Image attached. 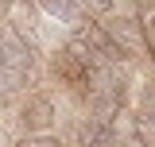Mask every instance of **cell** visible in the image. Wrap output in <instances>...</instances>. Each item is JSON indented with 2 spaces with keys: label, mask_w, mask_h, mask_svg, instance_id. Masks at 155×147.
Returning a JSON list of instances; mask_svg holds the SVG:
<instances>
[{
  "label": "cell",
  "mask_w": 155,
  "mask_h": 147,
  "mask_svg": "<svg viewBox=\"0 0 155 147\" xmlns=\"http://www.w3.org/2000/svg\"><path fill=\"white\" fill-rule=\"evenodd\" d=\"M16 147H66L58 136H51V132H31V136H23Z\"/></svg>",
  "instance_id": "8992f818"
},
{
  "label": "cell",
  "mask_w": 155,
  "mask_h": 147,
  "mask_svg": "<svg viewBox=\"0 0 155 147\" xmlns=\"http://www.w3.org/2000/svg\"><path fill=\"white\" fill-rule=\"evenodd\" d=\"M78 47L93 58V62H105V66H113V62H120V58H124L120 51H116V43L105 35V27H101V23L81 27V31H78Z\"/></svg>",
  "instance_id": "7a4b0ae2"
},
{
  "label": "cell",
  "mask_w": 155,
  "mask_h": 147,
  "mask_svg": "<svg viewBox=\"0 0 155 147\" xmlns=\"http://www.w3.org/2000/svg\"><path fill=\"white\" fill-rule=\"evenodd\" d=\"M0 66H4V43H0Z\"/></svg>",
  "instance_id": "30bf717a"
},
{
  "label": "cell",
  "mask_w": 155,
  "mask_h": 147,
  "mask_svg": "<svg viewBox=\"0 0 155 147\" xmlns=\"http://www.w3.org/2000/svg\"><path fill=\"white\" fill-rule=\"evenodd\" d=\"M105 35L116 43V51L124 58H132V54H140L143 47H147V35H143V23H136L132 16H116V19H109L105 23Z\"/></svg>",
  "instance_id": "6da1fadb"
},
{
  "label": "cell",
  "mask_w": 155,
  "mask_h": 147,
  "mask_svg": "<svg viewBox=\"0 0 155 147\" xmlns=\"http://www.w3.org/2000/svg\"><path fill=\"white\" fill-rule=\"evenodd\" d=\"M143 35H147V43H151V47H155V16L147 19V31H143Z\"/></svg>",
  "instance_id": "ba28073f"
},
{
  "label": "cell",
  "mask_w": 155,
  "mask_h": 147,
  "mask_svg": "<svg viewBox=\"0 0 155 147\" xmlns=\"http://www.w3.org/2000/svg\"><path fill=\"white\" fill-rule=\"evenodd\" d=\"M19 120L27 132H47L54 124V101L51 97H27L23 109H19Z\"/></svg>",
  "instance_id": "3957f363"
},
{
  "label": "cell",
  "mask_w": 155,
  "mask_h": 147,
  "mask_svg": "<svg viewBox=\"0 0 155 147\" xmlns=\"http://www.w3.org/2000/svg\"><path fill=\"white\" fill-rule=\"evenodd\" d=\"M116 136H113V124L109 120H85L81 124V132H78V147H113Z\"/></svg>",
  "instance_id": "277c9868"
},
{
  "label": "cell",
  "mask_w": 155,
  "mask_h": 147,
  "mask_svg": "<svg viewBox=\"0 0 155 147\" xmlns=\"http://www.w3.org/2000/svg\"><path fill=\"white\" fill-rule=\"evenodd\" d=\"M81 4V12H93V16H109L116 8V0H78Z\"/></svg>",
  "instance_id": "52a82bcc"
},
{
  "label": "cell",
  "mask_w": 155,
  "mask_h": 147,
  "mask_svg": "<svg viewBox=\"0 0 155 147\" xmlns=\"http://www.w3.org/2000/svg\"><path fill=\"white\" fill-rule=\"evenodd\" d=\"M39 8L58 23H81V4L78 0H39Z\"/></svg>",
  "instance_id": "5b68a950"
},
{
  "label": "cell",
  "mask_w": 155,
  "mask_h": 147,
  "mask_svg": "<svg viewBox=\"0 0 155 147\" xmlns=\"http://www.w3.org/2000/svg\"><path fill=\"white\" fill-rule=\"evenodd\" d=\"M12 4H16V0H0V12H4V8H12Z\"/></svg>",
  "instance_id": "9c48e42d"
}]
</instances>
